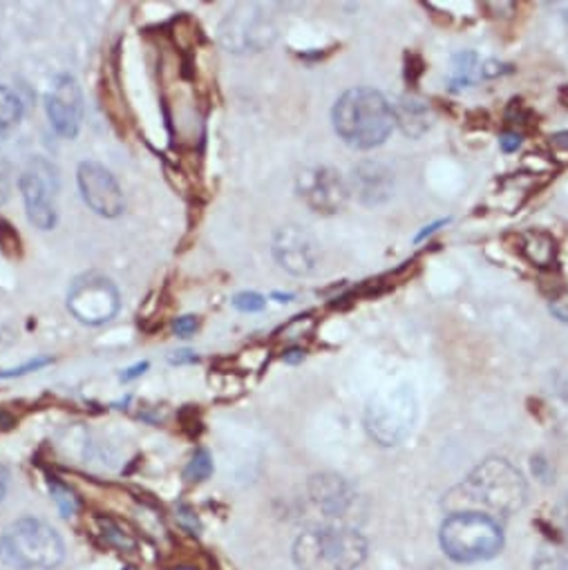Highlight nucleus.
<instances>
[{"label":"nucleus","instance_id":"2","mask_svg":"<svg viewBox=\"0 0 568 570\" xmlns=\"http://www.w3.org/2000/svg\"><path fill=\"white\" fill-rule=\"evenodd\" d=\"M459 493L461 504L476 508L474 513L513 515L526 504V481L506 459H489L470 472Z\"/></svg>","mask_w":568,"mask_h":570},{"label":"nucleus","instance_id":"21","mask_svg":"<svg viewBox=\"0 0 568 570\" xmlns=\"http://www.w3.org/2000/svg\"><path fill=\"white\" fill-rule=\"evenodd\" d=\"M213 474V459L206 450H197L193 454V459L189 461L186 470H184V476L189 483H200V481H206L208 476Z\"/></svg>","mask_w":568,"mask_h":570},{"label":"nucleus","instance_id":"30","mask_svg":"<svg viewBox=\"0 0 568 570\" xmlns=\"http://www.w3.org/2000/svg\"><path fill=\"white\" fill-rule=\"evenodd\" d=\"M405 61H408V84H417V80H419V76L424 74V58L419 56V54H408V56H405Z\"/></svg>","mask_w":568,"mask_h":570},{"label":"nucleus","instance_id":"33","mask_svg":"<svg viewBox=\"0 0 568 570\" xmlns=\"http://www.w3.org/2000/svg\"><path fill=\"white\" fill-rule=\"evenodd\" d=\"M500 146L504 152H515L519 146H522V137L517 132H506L502 139H500Z\"/></svg>","mask_w":568,"mask_h":570},{"label":"nucleus","instance_id":"3","mask_svg":"<svg viewBox=\"0 0 568 570\" xmlns=\"http://www.w3.org/2000/svg\"><path fill=\"white\" fill-rule=\"evenodd\" d=\"M291 555L298 570H356L367 557V541L354 528L318 526L296 539Z\"/></svg>","mask_w":568,"mask_h":570},{"label":"nucleus","instance_id":"37","mask_svg":"<svg viewBox=\"0 0 568 570\" xmlns=\"http://www.w3.org/2000/svg\"><path fill=\"white\" fill-rule=\"evenodd\" d=\"M8 470L0 465V502H3V497H6V493H8Z\"/></svg>","mask_w":568,"mask_h":570},{"label":"nucleus","instance_id":"31","mask_svg":"<svg viewBox=\"0 0 568 570\" xmlns=\"http://www.w3.org/2000/svg\"><path fill=\"white\" fill-rule=\"evenodd\" d=\"M553 519H555V524L559 526V530L568 537V497L557 504V508H555V513H553Z\"/></svg>","mask_w":568,"mask_h":570},{"label":"nucleus","instance_id":"32","mask_svg":"<svg viewBox=\"0 0 568 570\" xmlns=\"http://www.w3.org/2000/svg\"><path fill=\"white\" fill-rule=\"evenodd\" d=\"M533 472L542 478V481H553V467L548 465V461L544 456H535L533 459Z\"/></svg>","mask_w":568,"mask_h":570},{"label":"nucleus","instance_id":"1","mask_svg":"<svg viewBox=\"0 0 568 570\" xmlns=\"http://www.w3.org/2000/svg\"><path fill=\"white\" fill-rule=\"evenodd\" d=\"M332 119L336 135L356 150L378 148L394 130L392 106L372 88L347 90L336 101Z\"/></svg>","mask_w":568,"mask_h":570},{"label":"nucleus","instance_id":"27","mask_svg":"<svg viewBox=\"0 0 568 570\" xmlns=\"http://www.w3.org/2000/svg\"><path fill=\"white\" fill-rule=\"evenodd\" d=\"M50 363H52V358H34V361H30V363L17 367V369L0 372V378H17V376H23V374H28V372H36V369H41V367H45V365H50Z\"/></svg>","mask_w":568,"mask_h":570},{"label":"nucleus","instance_id":"6","mask_svg":"<svg viewBox=\"0 0 568 570\" xmlns=\"http://www.w3.org/2000/svg\"><path fill=\"white\" fill-rule=\"evenodd\" d=\"M3 555L21 568L52 570L65 559V546L58 533L34 517L14 521L0 539Z\"/></svg>","mask_w":568,"mask_h":570},{"label":"nucleus","instance_id":"7","mask_svg":"<svg viewBox=\"0 0 568 570\" xmlns=\"http://www.w3.org/2000/svg\"><path fill=\"white\" fill-rule=\"evenodd\" d=\"M121 306L119 289L104 273H84L78 276L67 293V309L72 315L84 324H106L110 322Z\"/></svg>","mask_w":568,"mask_h":570},{"label":"nucleus","instance_id":"24","mask_svg":"<svg viewBox=\"0 0 568 570\" xmlns=\"http://www.w3.org/2000/svg\"><path fill=\"white\" fill-rule=\"evenodd\" d=\"M233 304H235L239 311L254 313V311H262L265 304H267V300H265L260 293L247 291V293H237V295L233 298Z\"/></svg>","mask_w":568,"mask_h":570},{"label":"nucleus","instance_id":"34","mask_svg":"<svg viewBox=\"0 0 568 570\" xmlns=\"http://www.w3.org/2000/svg\"><path fill=\"white\" fill-rule=\"evenodd\" d=\"M148 369V363H137V365H132L130 369H126L124 374H121V380H135V378H139L143 372Z\"/></svg>","mask_w":568,"mask_h":570},{"label":"nucleus","instance_id":"25","mask_svg":"<svg viewBox=\"0 0 568 570\" xmlns=\"http://www.w3.org/2000/svg\"><path fill=\"white\" fill-rule=\"evenodd\" d=\"M101 526H104V537H106L108 544H115V546H119V548H124V550H128V548L135 546V541H132L126 533H121V528L115 526L112 521L104 519Z\"/></svg>","mask_w":568,"mask_h":570},{"label":"nucleus","instance_id":"4","mask_svg":"<svg viewBox=\"0 0 568 570\" xmlns=\"http://www.w3.org/2000/svg\"><path fill=\"white\" fill-rule=\"evenodd\" d=\"M419 417L417 394L410 385H394L376 391L365 407V430L383 448L408 439Z\"/></svg>","mask_w":568,"mask_h":570},{"label":"nucleus","instance_id":"19","mask_svg":"<svg viewBox=\"0 0 568 570\" xmlns=\"http://www.w3.org/2000/svg\"><path fill=\"white\" fill-rule=\"evenodd\" d=\"M23 119V101L21 97L8 88L0 86V130H8Z\"/></svg>","mask_w":568,"mask_h":570},{"label":"nucleus","instance_id":"15","mask_svg":"<svg viewBox=\"0 0 568 570\" xmlns=\"http://www.w3.org/2000/svg\"><path fill=\"white\" fill-rule=\"evenodd\" d=\"M309 497L324 513V517H343L354 504V487L334 472L311 476Z\"/></svg>","mask_w":568,"mask_h":570},{"label":"nucleus","instance_id":"8","mask_svg":"<svg viewBox=\"0 0 568 570\" xmlns=\"http://www.w3.org/2000/svg\"><path fill=\"white\" fill-rule=\"evenodd\" d=\"M278 36L274 19L260 6H239L224 19L219 41L228 52H260L267 50Z\"/></svg>","mask_w":568,"mask_h":570},{"label":"nucleus","instance_id":"16","mask_svg":"<svg viewBox=\"0 0 568 570\" xmlns=\"http://www.w3.org/2000/svg\"><path fill=\"white\" fill-rule=\"evenodd\" d=\"M392 115H394V123L400 126L403 135H408L412 139L426 135L432 126V112L428 104L415 97L396 99V104H392Z\"/></svg>","mask_w":568,"mask_h":570},{"label":"nucleus","instance_id":"26","mask_svg":"<svg viewBox=\"0 0 568 570\" xmlns=\"http://www.w3.org/2000/svg\"><path fill=\"white\" fill-rule=\"evenodd\" d=\"M548 309H550L553 318H557L559 322L568 324V291H564V293H557V295L550 300Z\"/></svg>","mask_w":568,"mask_h":570},{"label":"nucleus","instance_id":"13","mask_svg":"<svg viewBox=\"0 0 568 570\" xmlns=\"http://www.w3.org/2000/svg\"><path fill=\"white\" fill-rule=\"evenodd\" d=\"M45 108L52 128L65 137L74 139L84 123V95H81L78 80L69 74L56 76L54 86L45 97Z\"/></svg>","mask_w":568,"mask_h":570},{"label":"nucleus","instance_id":"28","mask_svg":"<svg viewBox=\"0 0 568 570\" xmlns=\"http://www.w3.org/2000/svg\"><path fill=\"white\" fill-rule=\"evenodd\" d=\"M12 195V171L6 164V161H0V206H3Z\"/></svg>","mask_w":568,"mask_h":570},{"label":"nucleus","instance_id":"17","mask_svg":"<svg viewBox=\"0 0 568 570\" xmlns=\"http://www.w3.org/2000/svg\"><path fill=\"white\" fill-rule=\"evenodd\" d=\"M517 251L535 267H553L557 258V244L555 239L544 230H524L517 235Z\"/></svg>","mask_w":568,"mask_h":570},{"label":"nucleus","instance_id":"36","mask_svg":"<svg viewBox=\"0 0 568 570\" xmlns=\"http://www.w3.org/2000/svg\"><path fill=\"white\" fill-rule=\"evenodd\" d=\"M302 358H304V352H302V349H289V352L282 356V361L289 363V365H296V363H300Z\"/></svg>","mask_w":568,"mask_h":570},{"label":"nucleus","instance_id":"38","mask_svg":"<svg viewBox=\"0 0 568 570\" xmlns=\"http://www.w3.org/2000/svg\"><path fill=\"white\" fill-rule=\"evenodd\" d=\"M555 141H557L559 146H566V148H568V132H561V135H557V137H555Z\"/></svg>","mask_w":568,"mask_h":570},{"label":"nucleus","instance_id":"20","mask_svg":"<svg viewBox=\"0 0 568 570\" xmlns=\"http://www.w3.org/2000/svg\"><path fill=\"white\" fill-rule=\"evenodd\" d=\"M50 493H52V499L56 502L58 510L63 513V517L76 515V510H78V497H76V493L72 491L69 485H65V483L52 478V481H50Z\"/></svg>","mask_w":568,"mask_h":570},{"label":"nucleus","instance_id":"23","mask_svg":"<svg viewBox=\"0 0 568 570\" xmlns=\"http://www.w3.org/2000/svg\"><path fill=\"white\" fill-rule=\"evenodd\" d=\"M0 249H3L10 258L21 256V237L17 228L6 219H0Z\"/></svg>","mask_w":568,"mask_h":570},{"label":"nucleus","instance_id":"5","mask_svg":"<svg viewBox=\"0 0 568 570\" xmlns=\"http://www.w3.org/2000/svg\"><path fill=\"white\" fill-rule=\"evenodd\" d=\"M439 539L446 555L461 563L493 559L504 546L500 524L491 515L474 510L452 513L443 521Z\"/></svg>","mask_w":568,"mask_h":570},{"label":"nucleus","instance_id":"29","mask_svg":"<svg viewBox=\"0 0 568 570\" xmlns=\"http://www.w3.org/2000/svg\"><path fill=\"white\" fill-rule=\"evenodd\" d=\"M195 330H197V318L195 315H182L173 322V332L180 338H189L191 334H195Z\"/></svg>","mask_w":568,"mask_h":570},{"label":"nucleus","instance_id":"22","mask_svg":"<svg viewBox=\"0 0 568 570\" xmlns=\"http://www.w3.org/2000/svg\"><path fill=\"white\" fill-rule=\"evenodd\" d=\"M474 63H476V56L472 52L459 54L454 58V88H465L472 84Z\"/></svg>","mask_w":568,"mask_h":570},{"label":"nucleus","instance_id":"12","mask_svg":"<svg viewBox=\"0 0 568 570\" xmlns=\"http://www.w3.org/2000/svg\"><path fill=\"white\" fill-rule=\"evenodd\" d=\"M76 182L81 197H84V202L97 215L112 219L126 211V197L119 182L106 166L97 164V161H84L78 166Z\"/></svg>","mask_w":568,"mask_h":570},{"label":"nucleus","instance_id":"10","mask_svg":"<svg viewBox=\"0 0 568 570\" xmlns=\"http://www.w3.org/2000/svg\"><path fill=\"white\" fill-rule=\"evenodd\" d=\"M298 197L318 215H336L350 200L347 180L330 166L304 169L296 180Z\"/></svg>","mask_w":568,"mask_h":570},{"label":"nucleus","instance_id":"35","mask_svg":"<svg viewBox=\"0 0 568 570\" xmlns=\"http://www.w3.org/2000/svg\"><path fill=\"white\" fill-rule=\"evenodd\" d=\"M195 361H197V356L193 352H189V349L175 352V356H171L173 365H184V363H195Z\"/></svg>","mask_w":568,"mask_h":570},{"label":"nucleus","instance_id":"14","mask_svg":"<svg viewBox=\"0 0 568 570\" xmlns=\"http://www.w3.org/2000/svg\"><path fill=\"white\" fill-rule=\"evenodd\" d=\"M347 184L350 193H354L363 206H381L394 195V173L372 159L352 169Z\"/></svg>","mask_w":568,"mask_h":570},{"label":"nucleus","instance_id":"9","mask_svg":"<svg viewBox=\"0 0 568 570\" xmlns=\"http://www.w3.org/2000/svg\"><path fill=\"white\" fill-rule=\"evenodd\" d=\"M21 195L25 202V211L30 222L41 230H52L58 219L56 195H58V175L47 159H32L23 171Z\"/></svg>","mask_w":568,"mask_h":570},{"label":"nucleus","instance_id":"11","mask_svg":"<svg viewBox=\"0 0 568 570\" xmlns=\"http://www.w3.org/2000/svg\"><path fill=\"white\" fill-rule=\"evenodd\" d=\"M271 254L278 267L296 278L315 273L322 260L318 239L298 224H287L276 230Z\"/></svg>","mask_w":568,"mask_h":570},{"label":"nucleus","instance_id":"18","mask_svg":"<svg viewBox=\"0 0 568 570\" xmlns=\"http://www.w3.org/2000/svg\"><path fill=\"white\" fill-rule=\"evenodd\" d=\"M535 570H568V544L542 546L533 559Z\"/></svg>","mask_w":568,"mask_h":570}]
</instances>
